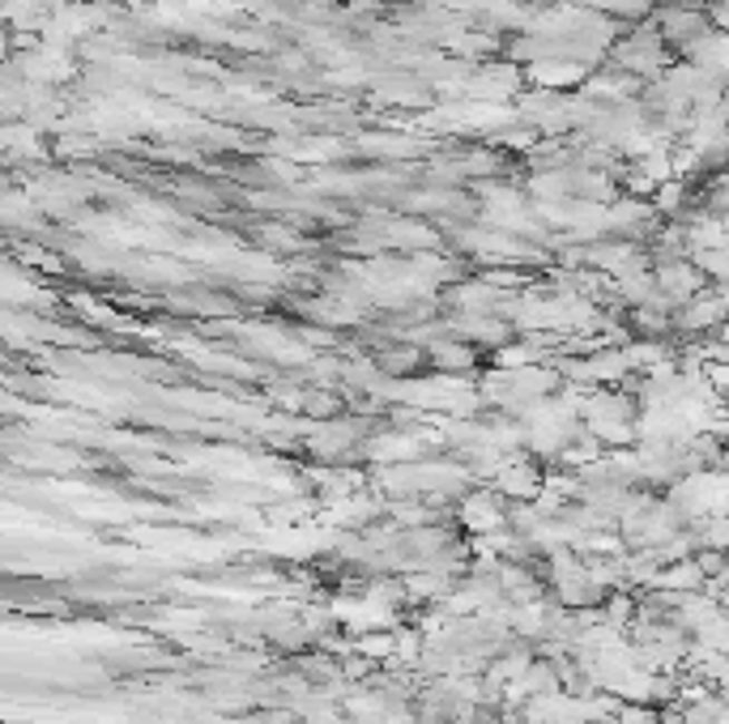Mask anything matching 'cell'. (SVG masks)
Here are the masks:
<instances>
[]
</instances>
